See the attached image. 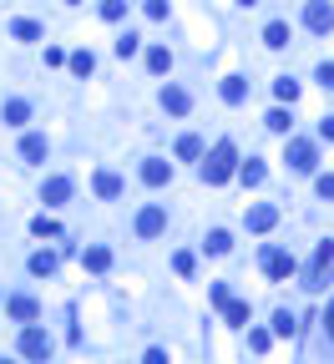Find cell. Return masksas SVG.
<instances>
[{
	"label": "cell",
	"mask_w": 334,
	"mask_h": 364,
	"mask_svg": "<svg viewBox=\"0 0 334 364\" xmlns=\"http://www.w3.org/2000/svg\"><path fill=\"white\" fill-rule=\"evenodd\" d=\"M20 354H26V359H51V334L31 324L26 334H20Z\"/></svg>",
	"instance_id": "277c9868"
},
{
	"label": "cell",
	"mask_w": 334,
	"mask_h": 364,
	"mask_svg": "<svg viewBox=\"0 0 334 364\" xmlns=\"http://www.w3.org/2000/svg\"><path fill=\"white\" fill-rule=\"evenodd\" d=\"M26 117H31V106L20 101V96H15V101H6V122H10V126H20V122H26Z\"/></svg>",
	"instance_id": "603a6c76"
},
{
	"label": "cell",
	"mask_w": 334,
	"mask_h": 364,
	"mask_svg": "<svg viewBox=\"0 0 334 364\" xmlns=\"http://www.w3.org/2000/svg\"><path fill=\"white\" fill-rule=\"evenodd\" d=\"M162 106H167V112H173V117H182L187 106H193V96H187L182 87H162Z\"/></svg>",
	"instance_id": "8fae6325"
},
{
	"label": "cell",
	"mask_w": 334,
	"mask_h": 364,
	"mask_svg": "<svg viewBox=\"0 0 334 364\" xmlns=\"http://www.w3.org/2000/svg\"><path fill=\"white\" fill-rule=\"evenodd\" d=\"M132 51H137V36H132V31H127V36H122V41H117V56H122V61H127V56H132Z\"/></svg>",
	"instance_id": "1f68e13d"
},
{
	"label": "cell",
	"mask_w": 334,
	"mask_h": 364,
	"mask_svg": "<svg viewBox=\"0 0 334 364\" xmlns=\"http://www.w3.org/2000/svg\"><path fill=\"white\" fill-rule=\"evenodd\" d=\"M41 198H46L51 208H56V203H66V198H71V182H66V177H51L46 187H41Z\"/></svg>",
	"instance_id": "4fadbf2b"
},
{
	"label": "cell",
	"mask_w": 334,
	"mask_h": 364,
	"mask_svg": "<svg viewBox=\"0 0 334 364\" xmlns=\"http://www.w3.org/2000/svg\"><path fill=\"white\" fill-rule=\"evenodd\" d=\"M263 122H268V132H289V112H268Z\"/></svg>",
	"instance_id": "4dcf8cb0"
},
{
	"label": "cell",
	"mask_w": 334,
	"mask_h": 364,
	"mask_svg": "<svg viewBox=\"0 0 334 364\" xmlns=\"http://www.w3.org/2000/svg\"><path fill=\"white\" fill-rule=\"evenodd\" d=\"M142 364H167V354L162 349H147V354H142Z\"/></svg>",
	"instance_id": "d590c367"
},
{
	"label": "cell",
	"mask_w": 334,
	"mask_h": 364,
	"mask_svg": "<svg viewBox=\"0 0 334 364\" xmlns=\"http://www.w3.org/2000/svg\"><path fill=\"white\" fill-rule=\"evenodd\" d=\"M319 198H334V177H319Z\"/></svg>",
	"instance_id": "8d00e7d4"
},
{
	"label": "cell",
	"mask_w": 334,
	"mask_h": 364,
	"mask_svg": "<svg viewBox=\"0 0 334 364\" xmlns=\"http://www.w3.org/2000/svg\"><path fill=\"white\" fill-rule=\"evenodd\" d=\"M127 15V0H101V20H122Z\"/></svg>",
	"instance_id": "f546056e"
},
{
	"label": "cell",
	"mask_w": 334,
	"mask_h": 364,
	"mask_svg": "<svg viewBox=\"0 0 334 364\" xmlns=\"http://www.w3.org/2000/svg\"><path fill=\"white\" fill-rule=\"evenodd\" d=\"M177 157H182V162H198V157H203V142H198V137H182V142H177Z\"/></svg>",
	"instance_id": "7402d4cb"
},
{
	"label": "cell",
	"mask_w": 334,
	"mask_h": 364,
	"mask_svg": "<svg viewBox=\"0 0 334 364\" xmlns=\"http://www.w3.org/2000/svg\"><path fill=\"white\" fill-rule=\"evenodd\" d=\"M263 273H268V278H289V273H294V253L263 248Z\"/></svg>",
	"instance_id": "5b68a950"
},
{
	"label": "cell",
	"mask_w": 334,
	"mask_h": 364,
	"mask_svg": "<svg viewBox=\"0 0 334 364\" xmlns=\"http://www.w3.org/2000/svg\"><path fill=\"white\" fill-rule=\"evenodd\" d=\"M319 137H324V142H334V117H324V122H319Z\"/></svg>",
	"instance_id": "e575fe53"
},
{
	"label": "cell",
	"mask_w": 334,
	"mask_h": 364,
	"mask_svg": "<svg viewBox=\"0 0 334 364\" xmlns=\"http://www.w3.org/2000/svg\"><path fill=\"white\" fill-rule=\"evenodd\" d=\"M147 66H152L157 76H162V71H173V51H167V46H152V51H147Z\"/></svg>",
	"instance_id": "e0dca14e"
},
{
	"label": "cell",
	"mask_w": 334,
	"mask_h": 364,
	"mask_svg": "<svg viewBox=\"0 0 334 364\" xmlns=\"http://www.w3.org/2000/svg\"><path fill=\"white\" fill-rule=\"evenodd\" d=\"M162 228H167V212L162 208H142L137 212V233H142V238H157Z\"/></svg>",
	"instance_id": "8992f818"
},
{
	"label": "cell",
	"mask_w": 334,
	"mask_h": 364,
	"mask_svg": "<svg viewBox=\"0 0 334 364\" xmlns=\"http://www.w3.org/2000/svg\"><path fill=\"white\" fill-rule=\"evenodd\" d=\"M167 177H173V167H167L162 157H147V162H142V182H147V187H162Z\"/></svg>",
	"instance_id": "30bf717a"
},
{
	"label": "cell",
	"mask_w": 334,
	"mask_h": 364,
	"mask_svg": "<svg viewBox=\"0 0 334 364\" xmlns=\"http://www.w3.org/2000/svg\"><path fill=\"white\" fill-rule=\"evenodd\" d=\"M81 263H87L92 273H107L112 268V253L107 248H87V253H81Z\"/></svg>",
	"instance_id": "5bb4252c"
},
{
	"label": "cell",
	"mask_w": 334,
	"mask_h": 364,
	"mask_svg": "<svg viewBox=\"0 0 334 364\" xmlns=\"http://www.w3.org/2000/svg\"><path fill=\"white\" fill-rule=\"evenodd\" d=\"M274 334H279V339L294 334V314H289V309H279V314H274Z\"/></svg>",
	"instance_id": "f1b7e54d"
},
{
	"label": "cell",
	"mask_w": 334,
	"mask_h": 364,
	"mask_svg": "<svg viewBox=\"0 0 334 364\" xmlns=\"http://www.w3.org/2000/svg\"><path fill=\"white\" fill-rule=\"evenodd\" d=\"M324 329H329V339H334V304H329V314H324Z\"/></svg>",
	"instance_id": "f35d334b"
},
{
	"label": "cell",
	"mask_w": 334,
	"mask_h": 364,
	"mask_svg": "<svg viewBox=\"0 0 334 364\" xmlns=\"http://www.w3.org/2000/svg\"><path fill=\"white\" fill-rule=\"evenodd\" d=\"M6 314H10V319H20V324H31V319H36L41 309H36V298H26V293H15V298H6Z\"/></svg>",
	"instance_id": "9c48e42d"
},
{
	"label": "cell",
	"mask_w": 334,
	"mask_h": 364,
	"mask_svg": "<svg viewBox=\"0 0 334 364\" xmlns=\"http://www.w3.org/2000/svg\"><path fill=\"white\" fill-rule=\"evenodd\" d=\"M248 349L263 354V349H268V334H263V329H254V334H248Z\"/></svg>",
	"instance_id": "d6a6232c"
},
{
	"label": "cell",
	"mask_w": 334,
	"mask_h": 364,
	"mask_svg": "<svg viewBox=\"0 0 334 364\" xmlns=\"http://www.w3.org/2000/svg\"><path fill=\"white\" fill-rule=\"evenodd\" d=\"M147 15L152 20H167V0H147Z\"/></svg>",
	"instance_id": "836d02e7"
},
{
	"label": "cell",
	"mask_w": 334,
	"mask_h": 364,
	"mask_svg": "<svg viewBox=\"0 0 334 364\" xmlns=\"http://www.w3.org/2000/svg\"><path fill=\"white\" fill-rule=\"evenodd\" d=\"M319 81H324V87L334 92V66H319Z\"/></svg>",
	"instance_id": "74e56055"
},
{
	"label": "cell",
	"mask_w": 334,
	"mask_h": 364,
	"mask_svg": "<svg viewBox=\"0 0 334 364\" xmlns=\"http://www.w3.org/2000/svg\"><path fill=\"white\" fill-rule=\"evenodd\" d=\"M20 157H26V162H41V157H46V137H26V142H20Z\"/></svg>",
	"instance_id": "d6986e66"
},
{
	"label": "cell",
	"mask_w": 334,
	"mask_h": 364,
	"mask_svg": "<svg viewBox=\"0 0 334 364\" xmlns=\"http://www.w3.org/2000/svg\"><path fill=\"white\" fill-rule=\"evenodd\" d=\"M238 177H243L248 187H259V182H263V162H243V167H238Z\"/></svg>",
	"instance_id": "4316f807"
},
{
	"label": "cell",
	"mask_w": 334,
	"mask_h": 364,
	"mask_svg": "<svg viewBox=\"0 0 334 364\" xmlns=\"http://www.w3.org/2000/svg\"><path fill=\"white\" fill-rule=\"evenodd\" d=\"M263 46H274V51L289 46V26H284V20H268V26H263Z\"/></svg>",
	"instance_id": "7c38bea8"
},
{
	"label": "cell",
	"mask_w": 334,
	"mask_h": 364,
	"mask_svg": "<svg viewBox=\"0 0 334 364\" xmlns=\"http://www.w3.org/2000/svg\"><path fill=\"white\" fill-rule=\"evenodd\" d=\"M96 192L101 198H122V177L117 173H96Z\"/></svg>",
	"instance_id": "ac0fdd59"
},
{
	"label": "cell",
	"mask_w": 334,
	"mask_h": 364,
	"mask_svg": "<svg viewBox=\"0 0 334 364\" xmlns=\"http://www.w3.org/2000/svg\"><path fill=\"white\" fill-rule=\"evenodd\" d=\"M31 233H36V238H56L61 228H56V218H46V212H41V218L31 223Z\"/></svg>",
	"instance_id": "484cf974"
},
{
	"label": "cell",
	"mask_w": 334,
	"mask_h": 364,
	"mask_svg": "<svg viewBox=\"0 0 334 364\" xmlns=\"http://www.w3.org/2000/svg\"><path fill=\"white\" fill-rule=\"evenodd\" d=\"M238 6H259V0H238Z\"/></svg>",
	"instance_id": "ab89813d"
},
{
	"label": "cell",
	"mask_w": 334,
	"mask_h": 364,
	"mask_svg": "<svg viewBox=\"0 0 334 364\" xmlns=\"http://www.w3.org/2000/svg\"><path fill=\"white\" fill-rule=\"evenodd\" d=\"M304 26L314 31V36L334 31V6H329V0H309V6H304Z\"/></svg>",
	"instance_id": "7a4b0ae2"
},
{
	"label": "cell",
	"mask_w": 334,
	"mask_h": 364,
	"mask_svg": "<svg viewBox=\"0 0 334 364\" xmlns=\"http://www.w3.org/2000/svg\"><path fill=\"white\" fill-rule=\"evenodd\" d=\"M243 96H248V81H243V76H223V101H233V106H238Z\"/></svg>",
	"instance_id": "9a60e30c"
},
{
	"label": "cell",
	"mask_w": 334,
	"mask_h": 364,
	"mask_svg": "<svg viewBox=\"0 0 334 364\" xmlns=\"http://www.w3.org/2000/svg\"><path fill=\"white\" fill-rule=\"evenodd\" d=\"M274 96H279V101H294V96H299V81H294V76H279V81H274Z\"/></svg>",
	"instance_id": "44dd1931"
},
{
	"label": "cell",
	"mask_w": 334,
	"mask_h": 364,
	"mask_svg": "<svg viewBox=\"0 0 334 364\" xmlns=\"http://www.w3.org/2000/svg\"><path fill=\"white\" fill-rule=\"evenodd\" d=\"M279 223V208H268V203H259V208H248V233H268Z\"/></svg>",
	"instance_id": "52a82bcc"
},
{
	"label": "cell",
	"mask_w": 334,
	"mask_h": 364,
	"mask_svg": "<svg viewBox=\"0 0 334 364\" xmlns=\"http://www.w3.org/2000/svg\"><path fill=\"white\" fill-rule=\"evenodd\" d=\"M329 263H334V243H319L314 248V263H309V273H304V289H324Z\"/></svg>",
	"instance_id": "3957f363"
},
{
	"label": "cell",
	"mask_w": 334,
	"mask_h": 364,
	"mask_svg": "<svg viewBox=\"0 0 334 364\" xmlns=\"http://www.w3.org/2000/svg\"><path fill=\"white\" fill-rule=\"evenodd\" d=\"M71 71H76V76H92V71H96V56H92V51H76V56H71Z\"/></svg>",
	"instance_id": "ffe728a7"
},
{
	"label": "cell",
	"mask_w": 334,
	"mask_h": 364,
	"mask_svg": "<svg viewBox=\"0 0 334 364\" xmlns=\"http://www.w3.org/2000/svg\"><path fill=\"white\" fill-rule=\"evenodd\" d=\"M228 248H233V238H228L223 228H213V233H208V253H228Z\"/></svg>",
	"instance_id": "83f0119b"
},
{
	"label": "cell",
	"mask_w": 334,
	"mask_h": 364,
	"mask_svg": "<svg viewBox=\"0 0 334 364\" xmlns=\"http://www.w3.org/2000/svg\"><path fill=\"white\" fill-rule=\"evenodd\" d=\"M31 273L36 278H51L56 273V253H31Z\"/></svg>",
	"instance_id": "2e32d148"
},
{
	"label": "cell",
	"mask_w": 334,
	"mask_h": 364,
	"mask_svg": "<svg viewBox=\"0 0 334 364\" xmlns=\"http://www.w3.org/2000/svg\"><path fill=\"white\" fill-rule=\"evenodd\" d=\"M223 314H228V324H248V304H238V298H228Z\"/></svg>",
	"instance_id": "d4e9b609"
},
{
	"label": "cell",
	"mask_w": 334,
	"mask_h": 364,
	"mask_svg": "<svg viewBox=\"0 0 334 364\" xmlns=\"http://www.w3.org/2000/svg\"><path fill=\"white\" fill-rule=\"evenodd\" d=\"M289 167H294V173H314V147L309 142H289Z\"/></svg>",
	"instance_id": "ba28073f"
},
{
	"label": "cell",
	"mask_w": 334,
	"mask_h": 364,
	"mask_svg": "<svg viewBox=\"0 0 334 364\" xmlns=\"http://www.w3.org/2000/svg\"><path fill=\"white\" fill-rule=\"evenodd\" d=\"M238 173V147L233 142H218L213 147V152H208V162H203V182H228V177H233Z\"/></svg>",
	"instance_id": "6da1fadb"
},
{
	"label": "cell",
	"mask_w": 334,
	"mask_h": 364,
	"mask_svg": "<svg viewBox=\"0 0 334 364\" xmlns=\"http://www.w3.org/2000/svg\"><path fill=\"white\" fill-rule=\"evenodd\" d=\"M10 36H15V41H41V26H36V20H15Z\"/></svg>",
	"instance_id": "cb8c5ba5"
}]
</instances>
